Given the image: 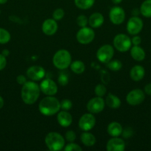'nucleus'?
I'll return each mask as SVG.
<instances>
[{"label": "nucleus", "mask_w": 151, "mask_h": 151, "mask_svg": "<svg viewBox=\"0 0 151 151\" xmlns=\"http://www.w3.org/2000/svg\"><path fill=\"white\" fill-rule=\"evenodd\" d=\"M40 87L35 81H27L22 87L21 97L25 104L33 105L40 96Z\"/></svg>", "instance_id": "1"}, {"label": "nucleus", "mask_w": 151, "mask_h": 151, "mask_svg": "<svg viewBox=\"0 0 151 151\" xmlns=\"http://www.w3.org/2000/svg\"><path fill=\"white\" fill-rule=\"evenodd\" d=\"M60 110V101L53 96H47L44 97L38 104V111L44 116H53L56 114Z\"/></svg>", "instance_id": "2"}, {"label": "nucleus", "mask_w": 151, "mask_h": 151, "mask_svg": "<svg viewBox=\"0 0 151 151\" xmlns=\"http://www.w3.org/2000/svg\"><path fill=\"white\" fill-rule=\"evenodd\" d=\"M44 142L47 148L51 151L62 150L65 146L63 136L58 132L48 133L44 138Z\"/></svg>", "instance_id": "3"}, {"label": "nucleus", "mask_w": 151, "mask_h": 151, "mask_svg": "<svg viewBox=\"0 0 151 151\" xmlns=\"http://www.w3.org/2000/svg\"><path fill=\"white\" fill-rule=\"evenodd\" d=\"M72 57L69 51L67 50H59L53 57V63L54 66L60 70L66 69L70 66Z\"/></svg>", "instance_id": "4"}, {"label": "nucleus", "mask_w": 151, "mask_h": 151, "mask_svg": "<svg viewBox=\"0 0 151 151\" xmlns=\"http://www.w3.org/2000/svg\"><path fill=\"white\" fill-rule=\"evenodd\" d=\"M113 46L120 52H126L131 48V39L125 34H118L113 38Z\"/></svg>", "instance_id": "5"}, {"label": "nucleus", "mask_w": 151, "mask_h": 151, "mask_svg": "<svg viewBox=\"0 0 151 151\" xmlns=\"http://www.w3.org/2000/svg\"><path fill=\"white\" fill-rule=\"evenodd\" d=\"M76 40L81 44H88L91 43L95 38V32L92 27H81L77 32Z\"/></svg>", "instance_id": "6"}, {"label": "nucleus", "mask_w": 151, "mask_h": 151, "mask_svg": "<svg viewBox=\"0 0 151 151\" xmlns=\"http://www.w3.org/2000/svg\"><path fill=\"white\" fill-rule=\"evenodd\" d=\"M114 55V48L110 44H105L99 47L96 52V58L102 63H107L112 60Z\"/></svg>", "instance_id": "7"}, {"label": "nucleus", "mask_w": 151, "mask_h": 151, "mask_svg": "<svg viewBox=\"0 0 151 151\" xmlns=\"http://www.w3.org/2000/svg\"><path fill=\"white\" fill-rule=\"evenodd\" d=\"M145 99V93L140 88H135L126 96V101L130 106H136L142 104Z\"/></svg>", "instance_id": "8"}, {"label": "nucleus", "mask_w": 151, "mask_h": 151, "mask_svg": "<svg viewBox=\"0 0 151 151\" xmlns=\"http://www.w3.org/2000/svg\"><path fill=\"white\" fill-rule=\"evenodd\" d=\"M144 27L143 21L139 16H132L127 23V31L132 35H138Z\"/></svg>", "instance_id": "9"}, {"label": "nucleus", "mask_w": 151, "mask_h": 151, "mask_svg": "<svg viewBox=\"0 0 151 151\" xmlns=\"http://www.w3.org/2000/svg\"><path fill=\"white\" fill-rule=\"evenodd\" d=\"M96 117L93 114L86 113L80 117L78 120V127L83 131H90L96 125Z\"/></svg>", "instance_id": "10"}, {"label": "nucleus", "mask_w": 151, "mask_h": 151, "mask_svg": "<svg viewBox=\"0 0 151 151\" xmlns=\"http://www.w3.org/2000/svg\"><path fill=\"white\" fill-rule=\"evenodd\" d=\"M105 101L102 97H97L91 98L87 103V109L91 114L101 113L105 109Z\"/></svg>", "instance_id": "11"}, {"label": "nucleus", "mask_w": 151, "mask_h": 151, "mask_svg": "<svg viewBox=\"0 0 151 151\" xmlns=\"http://www.w3.org/2000/svg\"><path fill=\"white\" fill-rule=\"evenodd\" d=\"M39 87L41 92L47 96H54L58 92L57 84L50 78H46L41 81Z\"/></svg>", "instance_id": "12"}, {"label": "nucleus", "mask_w": 151, "mask_h": 151, "mask_svg": "<svg viewBox=\"0 0 151 151\" xmlns=\"http://www.w3.org/2000/svg\"><path fill=\"white\" fill-rule=\"evenodd\" d=\"M109 18L113 24L119 25L122 24L125 19V12L122 7L115 6L110 10Z\"/></svg>", "instance_id": "13"}, {"label": "nucleus", "mask_w": 151, "mask_h": 151, "mask_svg": "<svg viewBox=\"0 0 151 151\" xmlns=\"http://www.w3.org/2000/svg\"><path fill=\"white\" fill-rule=\"evenodd\" d=\"M26 75L33 81H39L45 76V70L42 66H32L28 69Z\"/></svg>", "instance_id": "14"}, {"label": "nucleus", "mask_w": 151, "mask_h": 151, "mask_svg": "<svg viewBox=\"0 0 151 151\" xmlns=\"http://www.w3.org/2000/svg\"><path fill=\"white\" fill-rule=\"evenodd\" d=\"M126 145L124 140L118 137H113L108 140L106 145L107 151H124L125 150Z\"/></svg>", "instance_id": "15"}, {"label": "nucleus", "mask_w": 151, "mask_h": 151, "mask_svg": "<svg viewBox=\"0 0 151 151\" xmlns=\"http://www.w3.org/2000/svg\"><path fill=\"white\" fill-rule=\"evenodd\" d=\"M41 30L46 35H53L57 32L58 24L53 19H47L44 21L41 26Z\"/></svg>", "instance_id": "16"}, {"label": "nucleus", "mask_w": 151, "mask_h": 151, "mask_svg": "<svg viewBox=\"0 0 151 151\" xmlns=\"http://www.w3.org/2000/svg\"><path fill=\"white\" fill-rule=\"evenodd\" d=\"M57 122L64 128H68L72 124L73 117L68 111H59L57 113Z\"/></svg>", "instance_id": "17"}, {"label": "nucleus", "mask_w": 151, "mask_h": 151, "mask_svg": "<svg viewBox=\"0 0 151 151\" xmlns=\"http://www.w3.org/2000/svg\"><path fill=\"white\" fill-rule=\"evenodd\" d=\"M145 75V69L141 65H136L133 66L130 69V78L135 82L141 81Z\"/></svg>", "instance_id": "18"}, {"label": "nucleus", "mask_w": 151, "mask_h": 151, "mask_svg": "<svg viewBox=\"0 0 151 151\" xmlns=\"http://www.w3.org/2000/svg\"><path fill=\"white\" fill-rule=\"evenodd\" d=\"M105 22L103 15L100 13H93L88 18V24L93 29H96L102 26Z\"/></svg>", "instance_id": "19"}, {"label": "nucleus", "mask_w": 151, "mask_h": 151, "mask_svg": "<svg viewBox=\"0 0 151 151\" xmlns=\"http://www.w3.org/2000/svg\"><path fill=\"white\" fill-rule=\"evenodd\" d=\"M130 55L136 61H142L146 57V53L144 49L139 46H134L130 48Z\"/></svg>", "instance_id": "20"}, {"label": "nucleus", "mask_w": 151, "mask_h": 151, "mask_svg": "<svg viewBox=\"0 0 151 151\" xmlns=\"http://www.w3.org/2000/svg\"><path fill=\"white\" fill-rule=\"evenodd\" d=\"M108 134L112 137H118L121 135L123 128L121 124L118 122H112L108 125L107 128Z\"/></svg>", "instance_id": "21"}, {"label": "nucleus", "mask_w": 151, "mask_h": 151, "mask_svg": "<svg viewBox=\"0 0 151 151\" xmlns=\"http://www.w3.org/2000/svg\"><path fill=\"white\" fill-rule=\"evenodd\" d=\"M105 101V105H107L110 109H118L121 104V101L119 99V97L115 96V94H111V93H109L107 95Z\"/></svg>", "instance_id": "22"}, {"label": "nucleus", "mask_w": 151, "mask_h": 151, "mask_svg": "<svg viewBox=\"0 0 151 151\" xmlns=\"http://www.w3.org/2000/svg\"><path fill=\"white\" fill-rule=\"evenodd\" d=\"M81 142L86 147H93L96 142L95 136L88 131H84L80 137Z\"/></svg>", "instance_id": "23"}, {"label": "nucleus", "mask_w": 151, "mask_h": 151, "mask_svg": "<svg viewBox=\"0 0 151 151\" xmlns=\"http://www.w3.org/2000/svg\"><path fill=\"white\" fill-rule=\"evenodd\" d=\"M70 67L71 71L76 75H81L85 70V65L81 60H75L71 62Z\"/></svg>", "instance_id": "24"}, {"label": "nucleus", "mask_w": 151, "mask_h": 151, "mask_svg": "<svg viewBox=\"0 0 151 151\" xmlns=\"http://www.w3.org/2000/svg\"><path fill=\"white\" fill-rule=\"evenodd\" d=\"M140 13L145 18H151V0H145L140 7Z\"/></svg>", "instance_id": "25"}, {"label": "nucleus", "mask_w": 151, "mask_h": 151, "mask_svg": "<svg viewBox=\"0 0 151 151\" xmlns=\"http://www.w3.org/2000/svg\"><path fill=\"white\" fill-rule=\"evenodd\" d=\"M95 0H74V4L81 10H87L93 7Z\"/></svg>", "instance_id": "26"}, {"label": "nucleus", "mask_w": 151, "mask_h": 151, "mask_svg": "<svg viewBox=\"0 0 151 151\" xmlns=\"http://www.w3.org/2000/svg\"><path fill=\"white\" fill-rule=\"evenodd\" d=\"M107 67L111 71L117 72L122 68V63L119 60H111L106 63Z\"/></svg>", "instance_id": "27"}, {"label": "nucleus", "mask_w": 151, "mask_h": 151, "mask_svg": "<svg viewBox=\"0 0 151 151\" xmlns=\"http://www.w3.org/2000/svg\"><path fill=\"white\" fill-rule=\"evenodd\" d=\"M10 33L4 28L0 27V44H5L10 41Z\"/></svg>", "instance_id": "28"}, {"label": "nucleus", "mask_w": 151, "mask_h": 151, "mask_svg": "<svg viewBox=\"0 0 151 151\" xmlns=\"http://www.w3.org/2000/svg\"><path fill=\"white\" fill-rule=\"evenodd\" d=\"M95 94L97 97H103L107 93V88L103 84H97L94 88Z\"/></svg>", "instance_id": "29"}, {"label": "nucleus", "mask_w": 151, "mask_h": 151, "mask_svg": "<svg viewBox=\"0 0 151 151\" xmlns=\"http://www.w3.org/2000/svg\"><path fill=\"white\" fill-rule=\"evenodd\" d=\"M76 23L80 27H87V24H88V19L84 15H79L76 18Z\"/></svg>", "instance_id": "30"}, {"label": "nucleus", "mask_w": 151, "mask_h": 151, "mask_svg": "<svg viewBox=\"0 0 151 151\" xmlns=\"http://www.w3.org/2000/svg\"><path fill=\"white\" fill-rule=\"evenodd\" d=\"M64 150L65 151H81L82 148L81 147H80V145H78L76 143L73 142H69L67 145L65 146L64 147Z\"/></svg>", "instance_id": "31"}, {"label": "nucleus", "mask_w": 151, "mask_h": 151, "mask_svg": "<svg viewBox=\"0 0 151 151\" xmlns=\"http://www.w3.org/2000/svg\"><path fill=\"white\" fill-rule=\"evenodd\" d=\"M61 109L63 111H69L72 109L73 103L71 100H68V99H64L60 102Z\"/></svg>", "instance_id": "32"}, {"label": "nucleus", "mask_w": 151, "mask_h": 151, "mask_svg": "<svg viewBox=\"0 0 151 151\" xmlns=\"http://www.w3.org/2000/svg\"><path fill=\"white\" fill-rule=\"evenodd\" d=\"M64 16H65V11L62 8H57L53 11V19L56 22L63 19Z\"/></svg>", "instance_id": "33"}, {"label": "nucleus", "mask_w": 151, "mask_h": 151, "mask_svg": "<svg viewBox=\"0 0 151 151\" xmlns=\"http://www.w3.org/2000/svg\"><path fill=\"white\" fill-rule=\"evenodd\" d=\"M58 82H59V84L60 86H65L68 84V82H69V79H68V76L66 75L65 74H60L59 76L58 77Z\"/></svg>", "instance_id": "34"}, {"label": "nucleus", "mask_w": 151, "mask_h": 151, "mask_svg": "<svg viewBox=\"0 0 151 151\" xmlns=\"http://www.w3.org/2000/svg\"><path fill=\"white\" fill-rule=\"evenodd\" d=\"M65 139L68 142H73L76 139V133L73 131H68L65 134Z\"/></svg>", "instance_id": "35"}, {"label": "nucleus", "mask_w": 151, "mask_h": 151, "mask_svg": "<svg viewBox=\"0 0 151 151\" xmlns=\"http://www.w3.org/2000/svg\"><path fill=\"white\" fill-rule=\"evenodd\" d=\"M133 128H130V127H127V128H125L124 129H123L121 135H122V137H124V138L127 139L131 137L132 136H133Z\"/></svg>", "instance_id": "36"}, {"label": "nucleus", "mask_w": 151, "mask_h": 151, "mask_svg": "<svg viewBox=\"0 0 151 151\" xmlns=\"http://www.w3.org/2000/svg\"><path fill=\"white\" fill-rule=\"evenodd\" d=\"M7 65V59L5 56L2 54H0V71L3 70Z\"/></svg>", "instance_id": "37"}, {"label": "nucleus", "mask_w": 151, "mask_h": 151, "mask_svg": "<svg viewBox=\"0 0 151 151\" xmlns=\"http://www.w3.org/2000/svg\"><path fill=\"white\" fill-rule=\"evenodd\" d=\"M132 44L134 46H139L142 43V38L140 36H139L138 35H135L133 37V38L131 39Z\"/></svg>", "instance_id": "38"}, {"label": "nucleus", "mask_w": 151, "mask_h": 151, "mask_svg": "<svg viewBox=\"0 0 151 151\" xmlns=\"http://www.w3.org/2000/svg\"><path fill=\"white\" fill-rule=\"evenodd\" d=\"M16 82L19 84V85L23 86L25 83L27 82V78L25 75H19L16 77Z\"/></svg>", "instance_id": "39"}, {"label": "nucleus", "mask_w": 151, "mask_h": 151, "mask_svg": "<svg viewBox=\"0 0 151 151\" xmlns=\"http://www.w3.org/2000/svg\"><path fill=\"white\" fill-rule=\"evenodd\" d=\"M145 94H147V95L151 96V83H150L147 84L144 86V89Z\"/></svg>", "instance_id": "40"}, {"label": "nucleus", "mask_w": 151, "mask_h": 151, "mask_svg": "<svg viewBox=\"0 0 151 151\" xmlns=\"http://www.w3.org/2000/svg\"><path fill=\"white\" fill-rule=\"evenodd\" d=\"M139 13H140V10H139V9L135 8L132 10V15H133V16H138Z\"/></svg>", "instance_id": "41"}, {"label": "nucleus", "mask_w": 151, "mask_h": 151, "mask_svg": "<svg viewBox=\"0 0 151 151\" xmlns=\"http://www.w3.org/2000/svg\"><path fill=\"white\" fill-rule=\"evenodd\" d=\"M1 54L4 56H5V57H7V56H8L9 54H10V52H9L8 50H4L2 51V52H1Z\"/></svg>", "instance_id": "42"}, {"label": "nucleus", "mask_w": 151, "mask_h": 151, "mask_svg": "<svg viewBox=\"0 0 151 151\" xmlns=\"http://www.w3.org/2000/svg\"><path fill=\"white\" fill-rule=\"evenodd\" d=\"M4 99L2 98V97H1V96H0V109H1L3 106H4Z\"/></svg>", "instance_id": "43"}, {"label": "nucleus", "mask_w": 151, "mask_h": 151, "mask_svg": "<svg viewBox=\"0 0 151 151\" xmlns=\"http://www.w3.org/2000/svg\"><path fill=\"white\" fill-rule=\"evenodd\" d=\"M122 1L123 0H111V1H112L114 4H120V3H121Z\"/></svg>", "instance_id": "44"}, {"label": "nucleus", "mask_w": 151, "mask_h": 151, "mask_svg": "<svg viewBox=\"0 0 151 151\" xmlns=\"http://www.w3.org/2000/svg\"><path fill=\"white\" fill-rule=\"evenodd\" d=\"M8 0H0V4H4L5 3H7V1Z\"/></svg>", "instance_id": "45"}, {"label": "nucleus", "mask_w": 151, "mask_h": 151, "mask_svg": "<svg viewBox=\"0 0 151 151\" xmlns=\"http://www.w3.org/2000/svg\"><path fill=\"white\" fill-rule=\"evenodd\" d=\"M0 13H1V11H0Z\"/></svg>", "instance_id": "46"}]
</instances>
